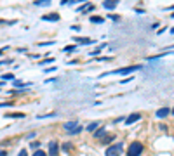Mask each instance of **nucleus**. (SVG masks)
I'll return each mask as SVG.
<instances>
[{
	"label": "nucleus",
	"instance_id": "f257e3e1",
	"mask_svg": "<svg viewBox=\"0 0 174 156\" xmlns=\"http://www.w3.org/2000/svg\"><path fill=\"white\" fill-rule=\"evenodd\" d=\"M138 70H141V66H127V68H122V70H113V71H110V73H103L101 75V78L103 76H108V75H133V73H136Z\"/></svg>",
	"mask_w": 174,
	"mask_h": 156
},
{
	"label": "nucleus",
	"instance_id": "f03ea898",
	"mask_svg": "<svg viewBox=\"0 0 174 156\" xmlns=\"http://www.w3.org/2000/svg\"><path fill=\"white\" fill-rule=\"evenodd\" d=\"M143 151H145L143 142L134 141V142H130V146H129V149H127V156H141Z\"/></svg>",
	"mask_w": 174,
	"mask_h": 156
},
{
	"label": "nucleus",
	"instance_id": "7ed1b4c3",
	"mask_svg": "<svg viewBox=\"0 0 174 156\" xmlns=\"http://www.w3.org/2000/svg\"><path fill=\"white\" fill-rule=\"evenodd\" d=\"M124 151V144L122 142H115L112 146H108V149L104 151V156H120Z\"/></svg>",
	"mask_w": 174,
	"mask_h": 156
},
{
	"label": "nucleus",
	"instance_id": "20e7f679",
	"mask_svg": "<svg viewBox=\"0 0 174 156\" xmlns=\"http://www.w3.org/2000/svg\"><path fill=\"white\" fill-rule=\"evenodd\" d=\"M63 128L66 130L68 133H72V135L82 132V127L78 125V121H66V123H63Z\"/></svg>",
	"mask_w": 174,
	"mask_h": 156
},
{
	"label": "nucleus",
	"instance_id": "39448f33",
	"mask_svg": "<svg viewBox=\"0 0 174 156\" xmlns=\"http://www.w3.org/2000/svg\"><path fill=\"white\" fill-rule=\"evenodd\" d=\"M59 154V144L56 141L49 142V156H58Z\"/></svg>",
	"mask_w": 174,
	"mask_h": 156
},
{
	"label": "nucleus",
	"instance_id": "423d86ee",
	"mask_svg": "<svg viewBox=\"0 0 174 156\" xmlns=\"http://www.w3.org/2000/svg\"><path fill=\"white\" fill-rule=\"evenodd\" d=\"M139 120H141V115H139V113L129 115V116L125 118V125H133V123H136V121H139Z\"/></svg>",
	"mask_w": 174,
	"mask_h": 156
},
{
	"label": "nucleus",
	"instance_id": "0eeeda50",
	"mask_svg": "<svg viewBox=\"0 0 174 156\" xmlns=\"http://www.w3.org/2000/svg\"><path fill=\"white\" fill-rule=\"evenodd\" d=\"M42 19H43V21H52V23H56V21H59V14H56V12H52V14H43Z\"/></svg>",
	"mask_w": 174,
	"mask_h": 156
},
{
	"label": "nucleus",
	"instance_id": "6e6552de",
	"mask_svg": "<svg viewBox=\"0 0 174 156\" xmlns=\"http://www.w3.org/2000/svg\"><path fill=\"white\" fill-rule=\"evenodd\" d=\"M117 4H118V0H104V2H103V7L104 9H115L117 7Z\"/></svg>",
	"mask_w": 174,
	"mask_h": 156
},
{
	"label": "nucleus",
	"instance_id": "1a4fd4ad",
	"mask_svg": "<svg viewBox=\"0 0 174 156\" xmlns=\"http://www.w3.org/2000/svg\"><path fill=\"white\" fill-rule=\"evenodd\" d=\"M12 85H14L16 88H26V87H30V85H31V82H21V80H14V82H12Z\"/></svg>",
	"mask_w": 174,
	"mask_h": 156
},
{
	"label": "nucleus",
	"instance_id": "9d476101",
	"mask_svg": "<svg viewBox=\"0 0 174 156\" xmlns=\"http://www.w3.org/2000/svg\"><path fill=\"white\" fill-rule=\"evenodd\" d=\"M75 42L82 43V45H92V43H94V40H91V38H84V37H77Z\"/></svg>",
	"mask_w": 174,
	"mask_h": 156
},
{
	"label": "nucleus",
	"instance_id": "9b49d317",
	"mask_svg": "<svg viewBox=\"0 0 174 156\" xmlns=\"http://www.w3.org/2000/svg\"><path fill=\"white\" fill-rule=\"evenodd\" d=\"M92 11H94V5L92 4H85V5H82V7L77 9V12H92Z\"/></svg>",
	"mask_w": 174,
	"mask_h": 156
},
{
	"label": "nucleus",
	"instance_id": "f8f14e48",
	"mask_svg": "<svg viewBox=\"0 0 174 156\" xmlns=\"http://www.w3.org/2000/svg\"><path fill=\"white\" fill-rule=\"evenodd\" d=\"M167 115H171V109H169V108H160V109L157 111V116H159V118H165Z\"/></svg>",
	"mask_w": 174,
	"mask_h": 156
},
{
	"label": "nucleus",
	"instance_id": "ddd939ff",
	"mask_svg": "<svg viewBox=\"0 0 174 156\" xmlns=\"http://www.w3.org/2000/svg\"><path fill=\"white\" fill-rule=\"evenodd\" d=\"M35 7H47V5H51V0H35Z\"/></svg>",
	"mask_w": 174,
	"mask_h": 156
},
{
	"label": "nucleus",
	"instance_id": "4468645a",
	"mask_svg": "<svg viewBox=\"0 0 174 156\" xmlns=\"http://www.w3.org/2000/svg\"><path fill=\"white\" fill-rule=\"evenodd\" d=\"M104 133H106V128H104V127H99V128L94 132V137H96V139H101Z\"/></svg>",
	"mask_w": 174,
	"mask_h": 156
},
{
	"label": "nucleus",
	"instance_id": "2eb2a0df",
	"mask_svg": "<svg viewBox=\"0 0 174 156\" xmlns=\"http://www.w3.org/2000/svg\"><path fill=\"white\" fill-rule=\"evenodd\" d=\"M98 128H99V121H92V123H89V125H87V130H89V132H92V133H94Z\"/></svg>",
	"mask_w": 174,
	"mask_h": 156
},
{
	"label": "nucleus",
	"instance_id": "dca6fc26",
	"mask_svg": "<svg viewBox=\"0 0 174 156\" xmlns=\"http://www.w3.org/2000/svg\"><path fill=\"white\" fill-rule=\"evenodd\" d=\"M5 118H25V115L23 113H7Z\"/></svg>",
	"mask_w": 174,
	"mask_h": 156
},
{
	"label": "nucleus",
	"instance_id": "f3484780",
	"mask_svg": "<svg viewBox=\"0 0 174 156\" xmlns=\"http://www.w3.org/2000/svg\"><path fill=\"white\" fill-rule=\"evenodd\" d=\"M91 23H104V17H99V16H91Z\"/></svg>",
	"mask_w": 174,
	"mask_h": 156
},
{
	"label": "nucleus",
	"instance_id": "a211bd4d",
	"mask_svg": "<svg viewBox=\"0 0 174 156\" xmlns=\"http://www.w3.org/2000/svg\"><path fill=\"white\" fill-rule=\"evenodd\" d=\"M2 80H9V82H14L16 78H14V75H12V73H5V75H2Z\"/></svg>",
	"mask_w": 174,
	"mask_h": 156
},
{
	"label": "nucleus",
	"instance_id": "6ab92c4d",
	"mask_svg": "<svg viewBox=\"0 0 174 156\" xmlns=\"http://www.w3.org/2000/svg\"><path fill=\"white\" fill-rule=\"evenodd\" d=\"M33 156H49L46 151H42V149H37V151H33Z\"/></svg>",
	"mask_w": 174,
	"mask_h": 156
},
{
	"label": "nucleus",
	"instance_id": "aec40b11",
	"mask_svg": "<svg viewBox=\"0 0 174 156\" xmlns=\"http://www.w3.org/2000/svg\"><path fill=\"white\" fill-rule=\"evenodd\" d=\"M54 62V57H47V59H42L40 64H52Z\"/></svg>",
	"mask_w": 174,
	"mask_h": 156
},
{
	"label": "nucleus",
	"instance_id": "412c9836",
	"mask_svg": "<svg viewBox=\"0 0 174 156\" xmlns=\"http://www.w3.org/2000/svg\"><path fill=\"white\" fill-rule=\"evenodd\" d=\"M70 149H72V144H70V142H64V144H63V151H64V153H70Z\"/></svg>",
	"mask_w": 174,
	"mask_h": 156
},
{
	"label": "nucleus",
	"instance_id": "4be33fe9",
	"mask_svg": "<svg viewBox=\"0 0 174 156\" xmlns=\"http://www.w3.org/2000/svg\"><path fill=\"white\" fill-rule=\"evenodd\" d=\"M0 25H16V19H12V21H5V19H0Z\"/></svg>",
	"mask_w": 174,
	"mask_h": 156
},
{
	"label": "nucleus",
	"instance_id": "5701e85b",
	"mask_svg": "<svg viewBox=\"0 0 174 156\" xmlns=\"http://www.w3.org/2000/svg\"><path fill=\"white\" fill-rule=\"evenodd\" d=\"M77 50V45H68V47H64V52H73Z\"/></svg>",
	"mask_w": 174,
	"mask_h": 156
},
{
	"label": "nucleus",
	"instance_id": "b1692460",
	"mask_svg": "<svg viewBox=\"0 0 174 156\" xmlns=\"http://www.w3.org/2000/svg\"><path fill=\"white\" fill-rule=\"evenodd\" d=\"M40 47H47V45H54V42L52 40H49V42H42V43H38Z\"/></svg>",
	"mask_w": 174,
	"mask_h": 156
},
{
	"label": "nucleus",
	"instance_id": "393cba45",
	"mask_svg": "<svg viewBox=\"0 0 174 156\" xmlns=\"http://www.w3.org/2000/svg\"><path fill=\"white\" fill-rule=\"evenodd\" d=\"M113 141H115V137L110 135V137H106V139H104V144H110V142H113Z\"/></svg>",
	"mask_w": 174,
	"mask_h": 156
},
{
	"label": "nucleus",
	"instance_id": "a878e982",
	"mask_svg": "<svg viewBox=\"0 0 174 156\" xmlns=\"http://www.w3.org/2000/svg\"><path fill=\"white\" fill-rule=\"evenodd\" d=\"M17 156H28V151H26V149H21V151L17 153Z\"/></svg>",
	"mask_w": 174,
	"mask_h": 156
},
{
	"label": "nucleus",
	"instance_id": "bb28decb",
	"mask_svg": "<svg viewBox=\"0 0 174 156\" xmlns=\"http://www.w3.org/2000/svg\"><path fill=\"white\" fill-rule=\"evenodd\" d=\"M33 137H37V133H35V132H30V133H28V137H26V139H30V141H31V139H33Z\"/></svg>",
	"mask_w": 174,
	"mask_h": 156
},
{
	"label": "nucleus",
	"instance_id": "cd10ccee",
	"mask_svg": "<svg viewBox=\"0 0 174 156\" xmlns=\"http://www.w3.org/2000/svg\"><path fill=\"white\" fill-rule=\"evenodd\" d=\"M11 102H0V108H9Z\"/></svg>",
	"mask_w": 174,
	"mask_h": 156
},
{
	"label": "nucleus",
	"instance_id": "c85d7f7f",
	"mask_svg": "<svg viewBox=\"0 0 174 156\" xmlns=\"http://www.w3.org/2000/svg\"><path fill=\"white\" fill-rule=\"evenodd\" d=\"M43 71H46V73H51V71H56V68H54V66H52V68H46V70H43Z\"/></svg>",
	"mask_w": 174,
	"mask_h": 156
},
{
	"label": "nucleus",
	"instance_id": "c756f323",
	"mask_svg": "<svg viewBox=\"0 0 174 156\" xmlns=\"http://www.w3.org/2000/svg\"><path fill=\"white\" fill-rule=\"evenodd\" d=\"M31 147H33V149H38V147H40V144H38V142H31Z\"/></svg>",
	"mask_w": 174,
	"mask_h": 156
},
{
	"label": "nucleus",
	"instance_id": "7c9ffc66",
	"mask_svg": "<svg viewBox=\"0 0 174 156\" xmlns=\"http://www.w3.org/2000/svg\"><path fill=\"white\" fill-rule=\"evenodd\" d=\"M110 17H112V19H113V21H118V19H120V17H118V16H115V14H112V16H110Z\"/></svg>",
	"mask_w": 174,
	"mask_h": 156
},
{
	"label": "nucleus",
	"instance_id": "2f4dec72",
	"mask_svg": "<svg viewBox=\"0 0 174 156\" xmlns=\"http://www.w3.org/2000/svg\"><path fill=\"white\" fill-rule=\"evenodd\" d=\"M0 156H7V151H4V149H0Z\"/></svg>",
	"mask_w": 174,
	"mask_h": 156
},
{
	"label": "nucleus",
	"instance_id": "473e14b6",
	"mask_svg": "<svg viewBox=\"0 0 174 156\" xmlns=\"http://www.w3.org/2000/svg\"><path fill=\"white\" fill-rule=\"evenodd\" d=\"M2 85H5V82H0V87H2Z\"/></svg>",
	"mask_w": 174,
	"mask_h": 156
},
{
	"label": "nucleus",
	"instance_id": "72a5a7b5",
	"mask_svg": "<svg viewBox=\"0 0 174 156\" xmlns=\"http://www.w3.org/2000/svg\"><path fill=\"white\" fill-rule=\"evenodd\" d=\"M171 17H172V19H174V12H171Z\"/></svg>",
	"mask_w": 174,
	"mask_h": 156
},
{
	"label": "nucleus",
	"instance_id": "f704fd0d",
	"mask_svg": "<svg viewBox=\"0 0 174 156\" xmlns=\"http://www.w3.org/2000/svg\"><path fill=\"white\" fill-rule=\"evenodd\" d=\"M171 113H172V115H174V108H172V109H171Z\"/></svg>",
	"mask_w": 174,
	"mask_h": 156
}]
</instances>
